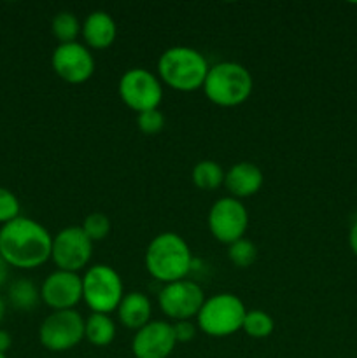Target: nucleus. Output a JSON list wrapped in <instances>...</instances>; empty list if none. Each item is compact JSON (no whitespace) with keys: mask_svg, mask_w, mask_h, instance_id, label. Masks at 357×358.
I'll return each mask as SVG.
<instances>
[{"mask_svg":"<svg viewBox=\"0 0 357 358\" xmlns=\"http://www.w3.org/2000/svg\"><path fill=\"white\" fill-rule=\"evenodd\" d=\"M52 236L41 222L18 217L0 227V255L7 266L35 269L51 259Z\"/></svg>","mask_w":357,"mask_h":358,"instance_id":"nucleus-1","label":"nucleus"},{"mask_svg":"<svg viewBox=\"0 0 357 358\" xmlns=\"http://www.w3.org/2000/svg\"><path fill=\"white\" fill-rule=\"evenodd\" d=\"M144 264L147 273L163 285L186 280L191 273L195 257L188 241L177 233H161L147 245Z\"/></svg>","mask_w":357,"mask_h":358,"instance_id":"nucleus-2","label":"nucleus"},{"mask_svg":"<svg viewBox=\"0 0 357 358\" xmlns=\"http://www.w3.org/2000/svg\"><path fill=\"white\" fill-rule=\"evenodd\" d=\"M210 65L205 56L188 45L167 49L158 59V76L161 84L181 93L202 90Z\"/></svg>","mask_w":357,"mask_h":358,"instance_id":"nucleus-3","label":"nucleus"},{"mask_svg":"<svg viewBox=\"0 0 357 358\" xmlns=\"http://www.w3.org/2000/svg\"><path fill=\"white\" fill-rule=\"evenodd\" d=\"M203 93L206 100L217 107L231 108L245 103L254 90L251 72L234 62H220L210 66L206 73Z\"/></svg>","mask_w":357,"mask_h":358,"instance_id":"nucleus-4","label":"nucleus"},{"mask_svg":"<svg viewBox=\"0 0 357 358\" xmlns=\"http://www.w3.org/2000/svg\"><path fill=\"white\" fill-rule=\"evenodd\" d=\"M247 308L240 297L234 294L223 292L206 297L196 317V325L203 334L210 338H227L241 331Z\"/></svg>","mask_w":357,"mask_h":358,"instance_id":"nucleus-5","label":"nucleus"},{"mask_svg":"<svg viewBox=\"0 0 357 358\" xmlns=\"http://www.w3.org/2000/svg\"><path fill=\"white\" fill-rule=\"evenodd\" d=\"M125 297V285L114 268L94 264L83 275V301L93 313L111 315Z\"/></svg>","mask_w":357,"mask_h":358,"instance_id":"nucleus-6","label":"nucleus"},{"mask_svg":"<svg viewBox=\"0 0 357 358\" xmlns=\"http://www.w3.org/2000/svg\"><path fill=\"white\" fill-rule=\"evenodd\" d=\"M118 93L122 103L136 114L154 110L163 100V84L160 77L146 69H130L121 76Z\"/></svg>","mask_w":357,"mask_h":358,"instance_id":"nucleus-7","label":"nucleus"},{"mask_svg":"<svg viewBox=\"0 0 357 358\" xmlns=\"http://www.w3.org/2000/svg\"><path fill=\"white\" fill-rule=\"evenodd\" d=\"M84 339V318L76 310L52 311L38 327V341L52 353L76 348Z\"/></svg>","mask_w":357,"mask_h":358,"instance_id":"nucleus-8","label":"nucleus"},{"mask_svg":"<svg viewBox=\"0 0 357 358\" xmlns=\"http://www.w3.org/2000/svg\"><path fill=\"white\" fill-rule=\"evenodd\" d=\"M205 299L203 289L198 283L192 280H181L163 285L158 294V306L170 320L182 322L198 317Z\"/></svg>","mask_w":357,"mask_h":358,"instance_id":"nucleus-9","label":"nucleus"},{"mask_svg":"<svg viewBox=\"0 0 357 358\" xmlns=\"http://www.w3.org/2000/svg\"><path fill=\"white\" fill-rule=\"evenodd\" d=\"M209 229L219 243L227 247L241 240L248 229V212L244 203L231 196L217 199L209 212Z\"/></svg>","mask_w":357,"mask_h":358,"instance_id":"nucleus-10","label":"nucleus"},{"mask_svg":"<svg viewBox=\"0 0 357 358\" xmlns=\"http://www.w3.org/2000/svg\"><path fill=\"white\" fill-rule=\"evenodd\" d=\"M93 255V241L80 226H70L52 236L51 259L62 271L79 273L86 268Z\"/></svg>","mask_w":357,"mask_h":358,"instance_id":"nucleus-11","label":"nucleus"},{"mask_svg":"<svg viewBox=\"0 0 357 358\" xmlns=\"http://www.w3.org/2000/svg\"><path fill=\"white\" fill-rule=\"evenodd\" d=\"M51 65L56 76L66 84H84L93 77L97 63L86 45L70 42L58 44L52 51Z\"/></svg>","mask_w":357,"mask_h":358,"instance_id":"nucleus-12","label":"nucleus"},{"mask_svg":"<svg viewBox=\"0 0 357 358\" xmlns=\"http://www.w3.org/2000/svg\"><path fill=\"white\" fill-rule=\"evenodd\" d=\"M41 299L52 311L74 310L83 301V276L56 269L42 283Z\"/></svg>","mask_w":357,"mask_h":358,"instance_id":"nucleus-13","label":"nucleus"},{"mask_svg":"<svg viewBox=\"0 0 357 358\" xmlns=\"http://www.w3.org/2000/svg\"><path fill=\"white\" fill-rule=\"evenodd\" d=\"M175 346L177 341L172 324L163 320H150L132 339V353L135 358H168Z\"/></svg>","mask_w":357,"mask_h":358,"instance_id":"nucleus-14","label":"nucleus"},{"mask_svg":"<svg viewBox=\"0 0 357 358\" xmlns=\"http://www.w3.org/2000/svg\"><path fill=\"white\" fill-rule=\"evenodd\" d=\"M262 171L258 164L241 161V163L233 164L224 175V187L234 199H245L254 196L262 187Z\"/></svg>","mask_w":357,"mask_h":358,"instance_id":"nucleus-15","label":"nucleus"},{"mask_svg":"<svg viewBox=\"0 0 357 358\" xmlns=\"http://www.w3.org/2000/svg\"><path fill=\"white\" fill-rule=\"evenodd\" d=\"M80 35H83L86 48L91 49H107L114 44L115 35H118V27L112 16L105 10H93L88 14L84 20L83 28H80Z\"/></svg>","mask_w":357,"mask_h":358,"instance_id":"nucleus-16","label":"nucleus"},{"mask_svg":"<svg viewBox=\"0 0 357 358\" xmlns=\"http://www.w3.org/2000/svg\"><path fill=\"white\" fill-rule=\"evenodd\" d=\"M115 313H118L119 322L126 329H132V331L136 332L150 322L153 304H150V299L144 292H130L125 294Z\"/></svg>","mask_w":357,"mask_h":358,"instance_id":"nucleus-17","label":"nucleus"},{"mask_svg":"<svg viewBox=\"0 0 357 358\" xmlns=\"http://www.w3.org/2000/svg\"><path fill=\"white\" fill-rule=\"evenodd\" d=\"M84 339L98 348L112 345L115 339V324L111 315L91 313L90 318L84 320Z\"/></svg>","mask_w":357,"mask_h":358,"instance_id":"nucleus-18","label":"nucleus"},{"mask_svg":"<svg viewBox=\"0 0 357 358\" xmlns=\"http://www.w3.org/2000/svg\"><path fill=\"white\" fill-rule=\"evenodd\" d=\"M7 299L16 311H34L41 299V290L34 282L27 278H20L10 283L7 290Z\"/></svg>","mask_w":357,"mask_h":358,"instance_id":"nucleus-19","label":"nucleus"},{"mask_svg":"<svg viewBox=\"0 0 357 358\" xmlns=\"http://www.w3.org/2000/svg\"><path fill=\"white\" fill-rule=\"evenodd\" d=\"M224 175L226 173H224L223 166L210 159L200 161L191 171L192 184L202 191H216L220 185H224Z\"/></svg>","mask_w":357,"mask_h":358,"instance_id":"nucleus-20","label":"nucleus"},{"mask_svg":"<svg viewBox=\"0 0 357 358\" xmlns=\"http://www.w3.org/2000/svg\"><path fill=\"white\" fill-rule=\"evenodd\" d=\"M80 28H83V24L77 20L76 14L66 13V10L56 14L51 21V31L59 44L77 42V37L80 35Z\"/></svg>","mask_w":357,"mask_h":358,"instance_id":"nucleus-21","label":"nucleus"},{"mask_svg":"<svg viewBox=\"0 0 357 358\" xmlns=\"http://www.w3.org/2000/svg\"><path fill=\"white\" fill-rule=\"evenodd\" d=\"M241 331L254 339H265L273 334V331H275V322H273V318L266 311L247 310Z\"/></svg>","mask_w":357,"mask_h":358,"instance_id":"nucleus-22","label":"nucleus"},{"mask_svg":"<svg viewBox=\"0 0 357 358\" xmlns=\"http://www.w3.org/2000/svg\"><path fill=\"white\" fill-rule=\"evenodd\" d=\"M227 259H230V262L234 268H251L255 262V259H258V248H255V245L251 240L241 238V240L234 241V243L227 247Z\"/></svg>","mask_w":357,"mask_h":358,"instance_id":"nucleus-23","label":"nucleus"},{"mask_svg":"<svg viewBox=\"0 0 357 358\" xmlns=\"http://www.w3.org/2000/svg\"><path fill=\"white\" fill-rule=\"evenodd\" d=\"M83 231L93 243L105 240L111 233V219L102 212H93L84 219Z\"/></svg>","mask_w":357,"mask_h":358,"instance_id":"nucleus-24","label":"nucleus"},{"mask_svg":"<svg viewBox=\"0 0 357 358\" xmlns=\"http://www.w3.org/2000/svg\"><path fill=\"white\" fill-rule=\"evenodd\" d=\"M20 199L13 191L0 187V224H7L20 217Z\"/></svg>","mask_w":357,"mask_h":358,"instance_id":"nucleus-25","label":"nucleus"},{"mask_svg":"<svg viewBox=\"0 0 357 358\" xmlns=\"http://www.w3.org/2000/svg\"><path fill=\"white\" fill-rule=\"evenodd\" d=\"M136 124L144 135H158L164 128V115L161 114L160 108L142 112L136 115Z\"/></svg>","mask_w":357,"mask_h":358,"instance_id":"nucleus-26","label":"nucleus"},{"mask_svg":"<svg viewBox=\"0 0 357 358\" xmlns=\"http://www.w3.org/2000/svg\"><path fill=\"white\" fill-rule=\"evenodd\" d=\"M172 329H174V336L177 343H189L196 338V325L191 320L174 322Z\"/></svg>","mask_w":357,"mask_h":358,"instance_id":"nucleus-27","label":"nucleus"},{"mask_svg":"<svg viewBox=\"0 0 357 358\" xmlns=\"http://www.w3.org/2000/svg\"><path fill=\"white\" fill-rule=\"evenodd\" d=\"M10 345H13V338H10V334L7 331H2V329H0V353L6 355V353L9 352Z\"/></svg>","mask_w":357,"mask_h":358,"instance_id":"nucleus-28","label":"nucleus"},{"mask_svg":"<svg viewBox=\"0 0 357 358\" xmlns=\"http://www.w3.org/2000/svg\"><path fill=\"white\" fill-rule=\"evenodd\" d=\"M349 245H350V248H352L354 255H356V257H357V220L352 224V227H350Z\"/></svg>","mask_w":357,"mask_h":358,"instance_id":"nucleus-29","label":"nucleus"},{"mask_svg":"<svg viewBox=\"0 0 357 358\" xmlns=\"http://www.w3.org/2000/svg\"><path fill=\"white\" fill-rule=\"evenodd\" d=\"M7 275H9V266H7V262L4 261L2 255H0V287L6 283Z\"/></svg>","mask_w":357,"mask_h":358,"instance_id":"nucleus-30","label":"nucleus"},{"mask_svg":"<svg viewBox=\"0 0 357 358\" xmlns=\"http://www.w3.org/2000/svg\"><path fill=\"white\" fill-rule=\"evenodd\" d=\"M4 317H6V301L0 297V322H2Z\"/></svg>","mask_w":357,"mask_h":358,"instance_id":"nucleus-31","label":"nucleus"},{"mask_svg":"<svg viewBox=\"0 0 357 358\" xmlns=\"http://www.w3.org/2000/svg\"><path fill=\"white\" fill-rule=\"evenodd\" d=\"M0 358H7L6 355H2V353H0Z\"/></svg>","mask_w":357,"mask_h":358,"instance_id":"nucleus-32","label":"nucleus"}]
</instances>
